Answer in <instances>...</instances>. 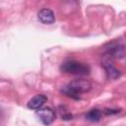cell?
<instances>
[{
  "instance_id": "7a4b0ae2",
  "label": "cell",
  "mask_w": 126,
  "mask_h": 126,
  "mask_svg": "<svg viewBox=\"0 0 126 126\" xmlns=\"http://www.w3.org/2000/svg\"><path fill=\"white\" fill-rule=\"evenodd\" d=\"M60 70L63 73L67 74H73V75H80V76H85L90 74V66L83 63V62H78L74 60H69L65 61L64 63L61 64Z\"/></svg>"
},
{
  "instance_id": "3957f363",
  "label": "cell",
  "mask_w": 126,
  "mask_h": 126,
  "mask_svg": "<svg viewBox=\"0 0 126 126\" xmlns=\"http://www.w3.org/2000/svg\"><path fill=\"white\" fill-rule=\"evenodd\" d=\"M111 57L109 55H104L103 57V60L101 62V65L103 66L104 70H105V74H106V77L108 79H112V80H116L120 77L121 73L120 71L112 64V62L110 61Z\"/></svg>"
},
{
  "instance_id": "6da1fadb",
  "label": "cell",
  "mask_w": 126,
  "mask_h": 126,
  "mask_svg": "<svg viewBox=\"0 0 126 126\" xmlns=\"http://www.w3.org/2000/svg\"><path fill=\"white\" fill-rule=\"evenodd\" d=\"M91 89H92V85L89 81L83 80V79H78V80L72 81L67 86H65L61 90V92L69 97L79 99L80 98V96H79L80 94L88 93Z\"/></svg>"
},
{
  "instance_id": "5b68a950",
  "label": "cell",
  "mask_w": 126,
  "mask_h": 126,
  "mask_svg": "<svg viewBox=\"0 0 126 126\" xmlns=\"http://www.w3.org/2000/svg\"><path fill=\"white\" fill-rule=\"evenodd\" d=\"M37 18L44 25H51L55 22L54 13L50 9H47V8L41 9L37 14Z\"/></svg>"
},
{
  "instance_id": "8992f818",
  "label": "cell",
  "mask_w": 126,
  "mask_h": 126,
  "mask_svg": "<svg viewBox=\"0 0 126 126\" xmlns=\"http://www.w3.org/2000/svg\"><path fill=\"white\" fill-rule=\"evenodd\" d=\"M126 54V46L123 44H111L107 50V55L111 58H122Z\"/></svg>"
},
{
  "instance_id": "52a82bcc",
  "label": "cell",
  "mask_w": 126,
  "mask_h": 126,
  "mask_svg": "<svg viewBox=\"0 0 126 126\" xmlns=\"http://www.w3.org/2000/svg\"><path fill=\"white\" fill-rule=\"evenodd\" d=\"M47 101V96L44 95V94H36L34 95L33 97H32L29 102H28V107L30 109H33V110H36L38 108H40L45 102Z\"/></svg>"
},
{
  "instance_id": "ba28073f",
  "label": "cell",
  "mask_w": 126,
  "mask_h": 126,
  "mask_svg": "<svg viewBox=\"0 0 126 126\" xmlns=\"http://www.w3.org/2000/svg\"><path fill=\"white\" fill-rule=\"evenodd\" d=\"M86 119L89 120V121H92V122H96L100 119L101 117V111L97 108H93L91 109L90 111H88L85 115Z\"/></svg>"
},
{
  "instance_id": "277c9868",
  "label": "cell",
  "mask_w": 126,
  "mask_h": 126,
  "mask_svg": "<svg viewBox=\"0 0 126 126\" xmlns=\"http://www.w3.org/2000/svg\"><path fill=\"white\" fill-rule=\"evenodd\" d=\"M36 116L39 118V120L45 124L49 125L51 124L55 119V112L50 107H40L36 109Z\"/></svg>"
},
{
  "instance_id": "9c48e42d",
  "label": "cell",
  "mask_w": 126,
  "mask_h": 126,
  "mask_svg": "<svg viewBox=\"0 0 126 126\" xmlns=\"http://www.w3.org/2000/svg\"><path fill=\"white\" fill-rule=\"evenodd\" d=\"M113 109H105L104 110V113L105 114H112V113H117V112H119V110H114V111H112Z\"/></svg>"
}]
</instances>
